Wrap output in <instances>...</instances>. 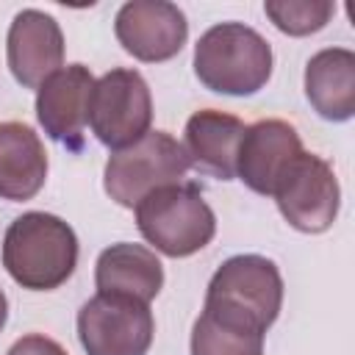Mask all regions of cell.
<instances>
[{
	"mask_svg": "<svg viewBox=\"0 0 355 355\" xmlns=\"http://www.w3.org/2000/svg\"><path fill=\"white\" fill-rule=\"evenodd\" d=\"M78 263L75 230L44 211L17 216L3 239V266L14 283L31 291H53L69 280Z\"/></svg>",
	"mask_w": 355,
	"mask_h": 355,
	"instance_id": "1",
	"label": "cell"
},
{
	"mask_svg": "<svg viewBox=\"0 0 355 355\" xmlns=\"http://www.w3.org/2000/svg\"><path fill=\"white\" fill-rule=\"evenodd\" d=\"M194 75L205 89L219 94H255L272 75V47L250 25H214L194 47Z\"/></svg>",
	"mask_w": 355,
	"mask_h": 355,
	"instance_id": "2",
	"label": "cell"
},
{
	"mask_svg": "<svg viewBox=\"0 0 355 355\" xmlns=\"http://www.w3.org/2000/svg\"><path fill=\"white\" fill-rule=\"evenodd\" d=\"M139 233L158 252L186 258L200 252L216 233V216L194 183H172L136 205Z\"/></svg>",
	"mask_w": 355,
	"mask_h": 355,
	"instance_id": "3",
	"label": "cell"
},
{
	"mask_svg": "<svg viewBox=\"0 0 355 355\" xmlns=\"http://www.w3.org/2000/svg\"><path fill=\"white\" fill-rule=\"evenodd\" d=\"M189 166V155L178 139L164 130H150L130 147L111 153L105 161L103 186L114 202L136 208L155 189L180 183Z\"/></svg>",
	"mask_w": 355,
	"mask_h": 355,
	"instance_id": "4",
	"label": "cell"
},
{
	"mask_svg": "<svg viewBox=\"0 0 355 355\" xmlns=\"http://www.w3.org/2000/svg\"><path fill=\"white\" fill-rule=\"evenodd\" d=\"M283 305V277L263 255H233L211 277L205 308L269 330Z\"/></svg>",
	"mask_w": 355,
	"mask_h": 355,
	"instance_id": "5",
	"label": "cell"
},
{
	"mask_svg": "<svg viewBox=\"0 0 355 355\" xmlns=\"http://www.w3.org/2000/svg\"><path fill=\"white\" fill-rule=\"evenodd\" d=\"M155 322L147 302L97 291L78 311V336L86 355H147Z\"/></svg>",
	"mask_w": 355,
	"mask_h": 355,
	"instance_id": "6",
	"label": "cell"
},
{
	"mask_svg": "<svg viewBox=\"0 0 355 355\" xmlns=\"http://www.w3.org/2000/svg\"><path fill=\"white\" fill-rule=\"evenodd\" d=\"M153 97L147 80L136 69H111L94 80L89 103V125L94 136L111 147L122 150L150 133Z\"/></svg>",
	"mask_w": 355,
	"mask_h": 355,
	"instance_id": "7",
	"label": "cell"
},
{
	"mask_svg": "<svg viewBox=\"0 0 355 355\" xmlns=\"http://www.w3.org/2000/svg\"><path fill=\"white\" fill-rule=\"evenodd\" d=\"M275 202L283 219L302 233H324L338 216V180L333 166L313 155L300 153L275 186Z\"/></svg>",
	"mask_w": 355,
	"mask_h": 355,
	"instance_id": "8",
	"label": "cell"
},
{
	"mask_svg": "<svg viewBox=\"0 0 355 355\" xmlns=\"http://www.w3.org/2000/svg\"><path fill=\"white\" fill-rule=\"evenodd\" d=\"M116 39L139 61H169L189 36L186 14L166 0H130L116 11Z\"/></svg>",
	"mask_w": 355,
	"mask_h": 355,
	"instance_id": "9",
	"label": "cell"
},
{
	"mask_svg": "<svg viewBox=\"0 0 355 355\" xmlns=\"http://www.w3.org/2000/svg\"><path fill=\"white\" fill-rule=\"evenodd\" d=\"M94 78L83 64H69L53 72L36 94V116L44 133L67 150H83V130L89 125Z\"/></svg>",
	"mask_w": 355,
	"mask_h": 355,
	"instance_id": "10",
	"label": "cell"
},
{
	"mask_svg": "<svg viewBox=\"0 0 355 355\" xmlns=\"http://www.w3.org/2000/svg\"><path fill=\"white\" fill-rule=\"evenodd\" d=\"M6 50L11 75L25 89H39L64 64V33L50 14L25 8L8 28Z\"/></svg>",
	"mask_w": 355,
	"mask_h": 355,
	"instance_id": "11",
	"label": "cell"
},
{
	"mask_svg": "<svg viewBox=\"0 0 355 355\" xmlns=\"http://www.w3.org/2000/svg\"><path fill=\"white\" fill-rule=\"evenodd\" d=\"M302 153L297 130L283 119H261L244 130L236 175L258 194H272L280 175Z\"/></svg>",
	"mask_w": 355,
	"mask_h": 355,
	"instance_id": "12",
	"label": "cell"
},
{
	"mask_svg": "<svg viewBox=\"0 0 355 355\" xmlns=\"http://www.w3.org/2000/svg\"><path fill=\"white\" fill-rule=\"evenodd\" d=\"M244 122L233 114L214 108L197 111L186 122V155L189 164L219 180L236 178V158L244 139Z\"/></svg>",
	"mask_w": 355,
	"mask_h": 355,
	"instance_id": "13",
	"label": "cell"
},
{
	"mask_svg": "<svg viewBox=\"0 0 355 355\" xmlns=\"http://www.w3.org/2000/svg\"><path fill=\"white\" fill-rule=\"evenodd\" d=\"M305 97L322 119L347 122L355 114V53L319 50L305 67Z\"/></svg>",
	"mask_w": 355,
	"mask_h": 355,
	"instance_id": "14",
	"label": "cell"
},
{
	"mask_svg": "<svg viewBox=\"0 0 355 355\" xmlns=\"http://www.w3.org/2000/svg\"><path fill=\"white\" fill-rule=\"evenodd\" d=\"M94 283L103 294H125L150 305L164 286V266L153 250L122 241L100 252Z\"/></svg>",
	"mask_w": 355,
	"mask_h": 355,
	"instance_id": "15",
	"label": "cell"
},
{
	"mask_svg": "<svg viewBox=\"0 0 355 355\" xmlns=\"http://www.w3.org/2000/svg\"><path fill=\"white\" fill-rule=\"evenodd\" d=\"M47 178V153L33 128L22 122L0 125V197L22 202L39 194Z\"/></svg>",
	"mask_w": 355,
	"mask_h": 355,
	"instance_id": "16",
	"label": "cell"
},
{
	"mask_svg": "<svg viewBox=\"0 0 355 355\" xmlns=\"http://www.w3.org/2000/svg\"><path fill=\"white\" fill-rule=\"evenodd\" d=\"M191 355H263V330L202 308L191 330Z\"/></svg>",
	"mask_w": 355,
	"mask_h": 355,
	"instance_id": "17",
	"label": "cell"
},
{
	"mask_svg": "<svg viewBox=\"0 0 355 355\" xmlns=\"http://www.w3.org/2000/svg\"><path fill=\"white\" fill-rule=\"evenodd\" d=\"M263 11L277 31L288 36H308L330 22L336 6L330 0H266Z\"/></svg>",
	"mask_w": 355,
	"mask_h": 355,
	"instance_id": "18",
	"label": "cell"
},
{
	"mask_svg": "<svg viewBox=\"0 0 355 355\" xmlns=\"http://www.w3.org/2000/svg\"><path fill=\"white\" fill-rule=\"evenodd\" d=\"M6 355H67V352L58 341L39 336V333H31V336H22L19 341H14Z\"/></svg>",
	"mask_w": 355,
	"mask_h": 355,
	"instance_id": "19",
	"label": "cell"
},
{
	"mask_svg": "<svg viewBox=\"0 0 355 355\" xmlns=\"http://www.w3.org/2000/svg\"><path fill=\"white\" fill-rule=\"evenodd\" d=\"M6 319H8V302H6V294L0 291V330H3Z\"/></svg>",
	"mask_w": 355,
	"mask_h": 355,
	"instance_id": "20",
	"label": "cell"
}]
</instances>
